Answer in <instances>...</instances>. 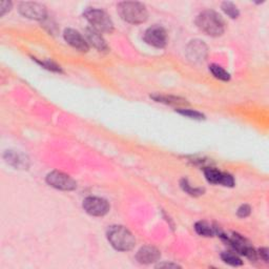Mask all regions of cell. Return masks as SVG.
I'll return each mask as SVG.
<instances>
[{
	"mask_svg": "<svg viewBox=\"0 0 269 269\" xmlns=\"http://www.w3.org/2000/svg\"><path fill=\"white\" fill-rule=\"evenodd\" d=\"M63 36H64L65 41L69 43L71 47L78 50L79 52L85 53L88 51L89 46H88L86 39L78 31H75L73 29H66L64 31Z\"/></svg>",
	"mask_w": 269,
	"mask_h": 269,
	"instance_id": "obj_11",
	"label": "cell"
},
{
	"mask_svg": "<svg viewBox=\"0 0 269 269\" xmlns=\"http://www.w3.org/2000/svg\"><path fill=\"white\" fill-rule=\"evenodd\" d=\"M151 98L155 99L157 102H161V103H165V104H169V105H184V104L187 103L185 99L175 97V96L152 95Z\"/></svg>",
	"mask_w": 269,
	"mask_h": 269,
	"instance_id": "obj_15",
	"label": "cell"
},
{
	"mask_svg": "<svg viewBox=\"0 0 269 269\" xmlns=\"http://www.w3.org/2000/svg\"><path fill=\"white\" fill-rule=\"evenodd\" d=\"M204 174L207 181L213 184H221L223 186H228V187H233L235 185L234 178L229 174L221 172L220 170L213 167L205 168Z\"/></svg>",
	"mask_w": 269,
	"mask_h": 269,
	"instance_id": "obj_10",
	"label": "cell"
},
{
	"mask_svg": "<svg viewBox=\"0 0 269 269\" xmlns=\"http://www.w3.org/2000/svg\"><path fill=\"white\" fill-rule=\"evenodd\" d=\"M157 267H171V268H177V267H179V265L172 264V263H162V264H159Z\"/></svg>",
	"mask_w": 269,
	"mask_h": 269,
	"instance_id": "obj_27",
	"label": "cell"
},
{
	"mask_svg": "<svg viewBox=\"0 0 269 269\" xmlns=\"http://www.w3.org/2000/svg\"><path fill=\"white\" fill-rule=\"evenodd\" d=\"M85 19L89 22L92 28L99 33H111L114 30V24L109 16L98 9L87 8L83 13Z\"/></svg>",
	"mask_w": 269,
	"mask_h": 269,
	"instance_id": "obj_4",
	"label": "cell"
},
{
	"mask_svg": "<svg viewBox=\"0 0 269 269\" xmlns=\"http://www.w3.org/2000/svg\"><path fill=\"white\" fill-rule=\"evenodd\" d=\"M181 187H182L187 194H189V195H191V196H199V195L203 194V189H202V188L191 187V186L188 184L187 180H185V179H184V180L181 181Z\"/></svg>",
	"mask_w": 269,
	"mask_h": 269,
	"instance_id": "obj_21",
	"label": "cell"
},
{
	"mask_svg": "<svg viewBox=\"0 0 269 269\" xmlns=\"http://www.w3.org/2000/svg\"><path fill=\"white\" fill-rule=\"evenodd\" d=\"M209 70L210 72L213 73V75L220 79V80H223V81H228L230 79V75L229 73H227L225 70L223 69V67H221L220 65H217V64H213L209 66Z\"/></svg>",
	"mask_w": 269,
	"mask_h": 269,
	"instance_id": "obj_17",
	"label": "cell"
},
{
	"mask_svg": "<svg viewBox=\"0 0 269 269\" xmlns=\"http://www.w3.org/2000/svg\"><path fill=\"white\" fill-rule=\"evenodd\" d=\"M196 22L201 31L213 37L221 36L225 30V24H224L223 18L215 11L207 10L200 13Z\"/></svg>",
	"mask_w": 269,
	"mask_h": 269,
	"instance_id": "obj_1",
	"label": "cell"
},
{
	"mask_svg": "<svg viewBox=\"0 0 269 269\" xmlns=\"http://www.w3.org/2000/svg\"><path fill=\"white\" fill-rule=\"evenodd\" d=\"M177 111L179 114H181L185 117H188L190 119H195V120H202V119L205 118L203 114H201V113H199V111L193 110V109H178Z\"/></svg>",
	"mask_w": 269,
	"mask_h": 269,
	"instance_id": "obj_20",
	"label": "cell"
},
{
	"mask_svg": "<svg viewBox=\"0 0 269 269\" xmlns=\"http://www.w3.org/2000/svg\"><path fill=\"white\" fill-rule=\"evenodd\" d=\"M222 10L225 12L226 15H228L233 19L237 18L240 14L238 8L233 3H229V2H225V3L222 4Z\"/></svg>",
	"mask_w": 269,
	"mask_h": 269,
	"instance_id": "obj_19",
	"label": "cell"
},
{
	"mask_svg": "<svg viewBox=\"0 0 269 269\" xmlns=\"http://www.w3.org/2000/svg\"><path fill=\"white\" fill-rule=\"evenodd\" d=\"M259 253H260L261 258H262L265 262H268V249H267V248H261V249L259 251Z\"/></svg>",
	"mask_w": 269,
	"mask_h": 269,
	"instance_id": "obj_26",
	"label": "cell"
},
{
	"mask_svg": "<svg viewBox=\"0 0 269 269\" xmlns=\"http://www.w3.org/2000/svg\"><path fill=\"white\" fill-rule=\"evenodd\" d=\"M8 155V162H10L11 164H14L15 166H18L20 167L22 164H25V160H21L20 157L16 153H13V152H7Z\"/></svg>",
	"mask_w": 269,
	"mask_h": 269,
	"instance_id": "obj_22",
	"label": "cell"
},
{
	"mask_svg": "<svg viewBox=\"0 0 269 269\" xmlns=\"http://www.w3.org/2000/svg\"><path fill=\"white\" fill-rule=\"evenodd\" d=\"M83 208L88 215L102 217L108 213L109 204L102 198L88 197L83 201Z\"/></svg>",
	"mask_w": 269,
	"mask_h": 269,
	"instance_id": "obj_6",
	"label": "cell"
},
{
	"mask_svg": "<svg viewBox=\"0 0 269 269\" xmlns=\"http://www.w3.org/2000/svg\"><path fill=\"white\" fill-rule=\"evenodd\" d=\"M47 182L51 186L61 190H73L77 187L75 180H73L70 176L60 171H52L49 174L47 177Z\"/></svg>",
	"mask_w": 269,
	"mask_h": 269,
	"instance_id": "obj_7",
	"label": "cell"
},
{
	"mask_svg": "<svg viewBox=\"0 0 269 269\" xmlns=\"http://www.w3.org/2000/svg\"><path fill=\"white\" fill-rule=\"evenodd\" d=\"M107 239L117 251L127 252L133 248L136 240L132 234L123 226H110L107 230Z\"/></svg>",
	"mask_w": 269,
	"mask_h": 269,
	"instance_id": "obj_2",
	"label": "cell"
},
{
	"mask_svg": "<svg viewBox=\"0 0 269 269\" xmlns=\"http://www.w3.org/2000/svg\"><path fill=\"white\" fill-rule=\"evenodd\" d=\"M12 4L9 2H2L0 3V15L4 16L7 12H9L11 10Z\"/></svg>",
	"mask_w": 269,
	"mask_h": 269,
	"instance_id": "obj_25",
	"label": "cell"
},
{
	"mask_svg": "<svg viewBox=\"0 0 269 269\" xmlns=\"http://www.w3.org/2000/svg\"><path fill=\"white\" fill-rule=\"evenodd\" d=\"M136 258L141 264H150L159 260L160 252L152 246H144L138 252Z\"/></svg>",
	"mask_w": 269,
	"mask_h": 269,
	"instance_id": "obj_14",
	"label": "cell"
},
{
	"mask_svg": "<svg viewBox=\"0 0 269 269\" xmlns=\"http://www.w3.org/2000/svg\"><path fill=\"white\" fill-rule=\"evenodd\" d=\"M251 207L248 205H242L239 209H238V216L240 218H246L251 215Z\"/></svg>",
	"mask_w": 269,
	"mask_h": 269,
	"instance_id": "obj_23",
	"label": "cell"
},
{
	"mask_svg": "<svg viewBox=\"0 0 269 269\" xmlns=\"http://www.w3.org/2000/svg\"><path fill=\"white\" fill-rule=\"evenodd\" d=\"M186 54L189 60L194 62H201L207 56V47L203 41L194 40L187 46Z\"/></svg>",
	"mask_w": 269,
	"mask_h": 269,
	"instance_id": "obj_12",
	"label": "cell"
},
{
	"mask_svg": "<svg viewBox=\"0 0 269 269\" xmlns=\"http://www.w3.org/2000/svg\"><path fill=\"white\" fill-rule=\"evenodd\" d=\"M144 40L151 47L162 49L167 43L166 31L160 26H152L146 30L144 34Z\"/></svg>",
	"mask_w": 269,
	"mask_h": 269,
	"instance_id": "obj_8",
	"label": "cell"
},
{
	"mask_svg": "<svg viewBox=\"0 0 269 269\" xmlns=\"http://www.w3.org/2000/svg\"><path fill=\"white\" fill-rule=\"evenodd\" d=\"M19 12L22 16L34 20H42L47 17L46 7L38 3H21Z\"/></svg>",
	"mask_w": 269,
	"mask_h": 269,
	"instance_id": "obj_9",
	"label": "cell"
},
{
	"mask_svg": "<svg viewBox=\"0 0 269 269\" xmlns=\"http://www.w3.org/2000/svg\"><path fill=\"white\" fill-rule=\"evenodd\" d=\"M221 258L224 262L232 265V266H241L242 265L241 259L233 253H223L221 255Z\"/></svg>",
	"mask_w": 269,
	"mask_h": 269,
	"instance_id": "obj_18",
	"label": "cell"
},
{
	"mask_svg": "<svg viewBox=\"0 0 269 269\" xmlns=\"http://www.w3.org/2000/svg\"><path fill=\"white\" fill-rule=\"evenodd\" d=\"M41 65H43L44 67H46V69H48V70H51V71H55V72H61V70H60V67L57 65V64H55V63H53V62H50V61H47V62H39Z\"/></svg>",
	"mask_w": 269,
	"mask_h": 269,
	"instance_id": "obj_24",
	"label": "cell"
},
{
	"mask_svg": "<svg viewBox=\"0 0 269 269\" xmlns=\"http://www.w3.org/2000/svg\"><path fill=\"white\" fill-rule=\"evenodd\" d=\"M118 13L129 24H143L147 20L148 13L144 5L136 2H124L118 5Z\"/></svg>",
	"mask_w": 269,
	"mask_h": 269,
	"instance_id": "obj_3",
	"label": "cell"
},
{
	"mask_svg": "<svg viewBox=\"0 0 269 269\" xmlns=\"http://www.w3.org/2000/svg\"><path fill=\"white\" fill-rule=\"evenodd\" d=\"M195 229L200 236H203V237H213L216 234L215 227H213L209 223L205 221H200L196 223Z\"/></svg>",
	"mask_w": 269,
	"mask_h": 269,
	"instance_id": "obj_16",
	"label": "cell"
},
{
	"mask_svg": "<svg viewBox=\"0 0 269 269\" xmlns=\"http://www.w3.org/2000/svg\"><path fill=\"white\" fill-rule=\"evenodd\" d=\"M85 39L88 43V46L91 44L95 49H97L100 52L107 50V44L103 37L100 35V33L96 30L92 29H86L85 30Z\"/></svg>",
	"mask_w": 269,
	"mask_h": 269,
	"instance_id": "obj_13",
	"label": "cell"
},
{
	"mask_svg": "<svg viewBox=\"0 0 269 269\" xmlns=\"http://www.w3.org/2000/svg\"><path fill=\"white\" fill-rule=\"evenodd\" d=\"M221 237L224 240H225L226 243H228L238 254L245 256L246 258H248L252 261L257 260V253L253 248V246L249 244V242L247 240L244 239L240 235L234 234V236L232 238H229L225 235H222Z\"/></svg>",
	"mask_w": 269,
	"mask_h": 269,
	"instance_id": "obj_5",
	"label": "cell"
}]
</instances>
